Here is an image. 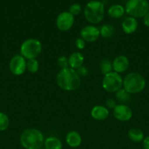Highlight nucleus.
Segmentation results:
<instances>
[{"instance_id": "obj_13", "label": "nucleus", "mask_w": 149, "mask_h": 149, "mask_svg": "<svg viewBox=\"0 0 149 149\" xmlns=\"http://www.w3.org/2000/svg\"><path fill=\"white\" fill-rule=\"evenodd\" d=\"M109 109H107L105 106L97 105L92 108L91 111V116L93 119L97 121H103L109 116Z\"/></svg>"}, {"instance_id": "obj_15", "label": "nucleus", "mask_w": 149, "mask_h": 149, "mask_svg": "<svg viewBox=\"0 0 149 149\" xmlns=\"http://www.w3.org/2000/svg\"><path fill=\"white\" fill-rule=\"evenodd\" d=\"M66 142L69 146L72 148H77L81 144L82 137L77 131H70L67 134Z\"/></svg>"}, {"instance_id": "obj_5", "label": "nucleus", "mask_w": 149, "mask_h": 149, "mask_svg": "<svg viewBox=\"0 0 149 149\" xmlns=\"http://www.w3.org/2000/svg\"><path fill=\"white\" fill-rule=\"evenodd\" d=\"M20 52L25 59H36L42 52V44L37 39H28L22 43Z\"/></svg>"}, {"instance_id": "obj_14", "label": "nucleus", "mask_w": 149, "mask_h": 149, "mask_svg": "<svg viewBox=\"0 0 149 149\" xmlns=\"http://www.w3.org/2000/svg\"><path fill=\"white\" fill-rule=\"evenodd\" d=\"M123 31L127 34H131L138 28V23L136 18L132 17H129L124 19L121 23Z\"/></svg>"}, {"instance_id": "obj_4", "label": "nucleus", "mask_w": 149, "mask_h": 149, "mask_svg": "<svg viewBox=\"0 0 149 149\" xmlns=\"http://www.w3.org/2000/svg\"><path fill=\"white\" fill-rule=\"evenodd\" d=\"M83 13L85 17L89 23L92 24L99 23L103 20L105 15L103 3L95 0L90 1L85 7Z\"/></svg>"}, {"instance_id": "obj_32", "label": "nucleus", "mask_w": 149, "mask_h": 149, "mask_svg": "<svg viewBox=\"0 0 149 149\" xmlns=\"http://www.w3.org/2000/svg\"><path fill=\"white\" fill-rule=\"evenodd\" d=\"M95 1H99V0H95Z\"/></svg>"}, {"instance_id": "obj_10", "label": "nucleus", "mask_w": 149, "mask_h": 149, "mask_svg": "<svg viewBox=\"0 0 149 149\" xmlns=\"http://www.w3.org/2000/svg\"><path fill=\"white\" fill-rule=\"evenodd\" d=\"M132 110L126 104H118L113 109V116L120 122H127L131 119Z\"/></svg>"}, {"instance_id": "obj_20", "label": "nucleus", "mask_w": 149, "mask_h": 149, "mask_svg": "<svg viewBox=\"0 0 149 149\" xmlns=\"http://www.w3.org/2000/svg\"><path fill=\"white\" fill-rule=\"evenodd\" d=\"M115 98L120 103V104H126L131 99L129 93H127L124 88H121L115 92Z\"/></svg>"}, {"instance_id": "obj_25", "label": "nucleus", "mask_w": 149, "mask_h": 149, "mask_svg": "<svg viewBox=\"0 0 149 149\" xmlns=\"http://www.w3.org/2000/svg\"><path fill=\"white\" fill-rule=\"evenodd\" d=\"M69 12H70L73 16L77 15L80 14V12H81V6L79 4H77V3L72 4L70 7Z\"/></svg>"}, {"instance_id": "obj_31", "label": "nucleus", "mask_w": 149, "mask_h": 149, "mask_svg": "<svg viewBox=\"0 0 149 149\" xmlns=\"http://www.w3.org/2000/svg\"><path fill=\"white\" fill-rule=\"evenodd\" d=\"M143 23H144L145 26L149 27V11L143 17Z\"/></svg>"}, {"instance_id": "obj_22", "label": "nucleus", "mask_w": 149, "mask_h": 149, "mask_svg": "<svg viewBox=\"0 0 149 149\" xmlns=\"http://www.w3.org/2000/svg\"><path fill=\"white\" fill-rule=\"evenodd\" d=\"M99 67H100L101 72L105 75V74H108L110 72H112V63L110 61L109 59H102L100 61V63H99Z\"/></svg>"}, {"instance_id": "obj_11", "label": "nucleus", "mask_w": 149, "mask_h": 149, "mask_svg": "<svg viewBox=\"0 0 149 149\" xmlns=\"http://www.w3.org/2000/svg\"><path fill=\"white\" fill-rule=\"evenodd\" d=\"M100 36L99 29L96 26H86L80 31V36L86 42H94L99 39Z\"/></svg>"}, {"instance_id": "obj_17", "label": "nucleus", "mask_w": 149, "mask_h": 149, "mask_svg": "<svg viewBox=\"0 0 149 149\" xmlns=\"http://www.w3.org/2000/svg\"><path fill=\"white\" fill-rule=\"evenodd\" d=\"M125 13V9L121 4H112L108 10V14L112 18H120Z\"/></svg>"}, {"instance_id": "obj_29", "label": "nucleus", "mask_w": 149, "mask_h": 149, "mask_svg": "<svg viewBox=\"0 0 149 149\" xmlns=\"http://www.w3.org/2000/svg\"><path fill=\"white\" fill-rule=\"evenodd\" d=\"M76 72L77 73L80 77H85V76H87L88 74H89V71H88L87 68L84 66H81L79 68H77Z\"/></svg>"}, {"instance_id": "obj_34", "label": "nucleus", "mask_w": 149, "mask_h": 149, "mask_svg": "<svg viewBox=\"0 0 149 149\" xmlns=\"http://www.w3.org/2000/svg\"><path fill=\"white\" fill-rule=\"evenodd\" d=\"M148 3H149V1H148Z\"/></svg>"}, {"instance_id": "obj_1", "label": "nucleus", "mask_w": 149, "mask_h": 149, "mask_svg": "<svg viewBox=\"0 0 149 149\" xmlns=\"http://www.w3.org/2000/svg\"><path fill=\"white\" fill-rule=\"evenodd\" d=\"M57 85L66 91H74L81 84L80 77L73 68H62L56 75Z\"/></svg>"}, {"instance_id": "obj_18", "label": "nucleus", "mask_w": 149, "mask_h": 149, "mask_svg": "<svg viewBox=\"0 0 149 149\" xmlns=\"http://www.w3.org/2000/svg\"><path fill=\"white\" fill-rule=\"evenodd\" d=\"M45 149H62L61 141L56 137H48L44 142Z\"/></svg>"}, {"instance_id": "obj_9", "label": "nucleus", "mask_w": 149, "mask_h": 149, "mask_svg": "<svg viewBox=\"0 0 149 149\" xmlns=\"http://www.w3.org/2000/svg\"><path fill=\"white\" fill-rule=\"evenodd\" d=\"M9 68L13 74L20 76L26 70V59L21 55H16L11 58L9 63Z\"/></svg>"}, {"instance_id": "obj_8", "label": "nucleus", "mask_w": 149, "mask_h": 149, "mask_svg": "<svg viewBox=\"0 0 149 149\" xmlns=\"http://www.w3.org/2000/svg\"><path fill=\"white\" fill-rule=\"evenodd\" d=\"M74 23V17L70 12L64 11L57 16L56 26L58 30L61 31H67L73 26Z\"/></svg>"}, {"instance_id": "obj_24", "label": "nucleus", "mask_w": 149, "mask_h": 149, "mask_svg": "<svg viewBox=\"0 0 149 149\" xmlns=\"http://www.w3.org/2000/svg\"><path fill=\"white\" fill-rule=\"evenodd\" d=\"M10 125L8 116L3 112H0V132L5 131Z\"/></svg>"}, {"instance_id": "obj_23", "label": "nucleus", "mask_w": 149, "mask_h": 149, "mask_svg": "<svg viewBox=\"0 0 149 149\" xmlns=\"http://www.w3.org/2000/svg\"><path fill=\"white\" fill-rule=\"evenodd\" d=\"M39 62L36 59H30L28 60L26 62V70L30 73H36L39 70Z\"/></svg>"}, {"instance_id": "obj_27", "label": "nucleus", "mask_w": 149, "mask_h": 149, "mask_svg": "<svg viewBox=\"0 0 149 149\" xmlns=\"http://www.w3.org/2000/svg\"><path fill=\"white\" fill-rule=\"evenodd\" d=\"M105 105H106V108L108 109H112L113 110L115 106H117L116 100L113 98H109L106 100Z\"/></svg>"}, {"instance_id": "obj_7", "label": "nucleus", "mask_w": 149, "mask_h": 149, "mask_svg": "<svg viewBox=\"0 0 149 149\" xmlns=\"http://www.w3.org/2000/svg\"><path fill=\"white\" fill-rule=\"evenodd\" d=\"M102 84V87L106 92L115 93L122 87L123 79L119 74L112 71L105 74Z\"/></svg>"}, {"instance_id": "obj_28", "label": "nucleus", "mask_w": 149, "mask_h": 149, "mask_svg": "<svg viewBox=\"0 0 149 149\" xmlns=\"http://www.w3.org/2000/svg\"><path fill=\"white\" fill-rule=\"evenodd\" d=\"M75 46L78 49H83L86 47V42L81 38H77L75 41Z\"/></svg>"}, {"instance_id": "obj_21", "label": "nucleus", "mask_w": 149, "mask_h": 149, "mask_svg": "<svg viewBox=\"0 0 149 149\" xmlns=\"http://www.w3.org/2000/svg\"><path fill=\"white\" fill-rule=\"evenodd\" d=\"M115 28L111 24H104L99 29L100 36L104 38H110L115 33Z\"/></svg>"}, {"instance_id": "obj_3", "label": "nucleus", "mask_w": 149, "mask_h": 149, "mask_svg": "<svg viewBox=\"0 0 149 149\" xmlns=\"http://www.w3.org/2000/svg\"><path fill=\"white\" fill-rule=\"evenodd\" d=\"M146 81L143 75L137 72L127 74L123 79L124 89L129 94H137L145 89Z\"/></svg>"}, {"instance_id": "obj_33", "label": "nucleus", "mask_w": 149, "mask_h": 149, "mask_svg": "<svg viewBox=\"0 0 149 149\" xmlns=\"http://www.w3.org/2000/svg\"><path fill=\"white\" fill-rule=\"evenodd\" d=\"M39 149H45V148H39Z\"/></svg>"}, {"instance_id": "obj_30", "label": "nucleus", "mask_w": 149, "mask_h": 149, "mask_svg": "<svg viewBox=\"0 0 149 149\" xmlns=\"http://www.w3.org/2000/svg\"><path fill=\"white\" fill-rule=\"evenodd\" d=\"M143 146L144 149H149V136H147L143 139Z\"/></svg>"}, {"instance_id": "obj_12", "label": "nucleus", "mask_w": 149, "mask_h": 149, "mask_svg": "<svg viewBox=\"0 0 149 149\" xmlns=\"http://www.w3.org/2000/svg\"><path fill=\"white\" fill-rule=\"evenodd\" d=\"M112 69L118 74L124 73L127 71L129 65L128 58L125 55H118L112 61Z\"/></svg>"}, {"instance_id": "obj_6", "label": "nucleus", "mask_w": 149, "mask_h": 149, "mask_svg": "<svg viewBox=\"0 0 149 149\" xmlns=\"http://www.w3.org/2000/svg\"><path fill=\"white\" fill-rule=\"evenodd\" d=\"M124 9L131 17L140 18L144 17L149 11V3L147 0H129Z\"/></svg>"}, {"instance_id": "obj_19", "label": "nucleus", "mask_w": 149, "mask_h": 149, "mask_svg": "<svg viewBox=\"0 0 149 149\" xmlns=\"http://www.w3.org/2000/svg\"><path fill=\"white\" fill-rule=\"evenodd\" d=\"M128 138L131 140L133 142H141L144 139V133L143 131L138 128H131L128 131Z\"/></svg>"}, {"instance_id": "obj_16", "label": "nucleus", "mask_w": 149, "mask_h": 149, "mask_svg": "<svg viewBox=\"0 0 149 149\" xmlns=\"http://www.w3.org/2000/svg\"><path fill=\"white\" fill-rule=\"evenodd\" d=\"M69 65L73 69H77L82 66L84 62V57L80 52H74L69 57Z\"/></svg>"}, {"instance_id": "obj_26", "label": "nucleus", "mask_w": 149, "mask_h": 149, "mask_svg": "<svg viewBox=\"0 0 149 149\" xmlns=\"http://www.w3.org/2000/svg\"><path fill=\"white\" fill-rule=\"evenodd\" d=\"M58 65L60 68L62 69V68H66L69 67V60L68 58L66 56H61L58 58Z\"/></svg>"}, {"instance_id": "obj_2", "label": "nucleus", "mask_w": 149, "mask_h": 149, "mask_svg": "<svg viewBox=\"0 0 149 149\" xmlns=\"http://www.w3.org/2000/svg\"><path fill=\"white\" fill-rule=\"evenodd\" d=\"M45 142L44 135L35 128H29L23 131L20 136V143L25 149H39Z\"/></svg>"}]
</instances>
